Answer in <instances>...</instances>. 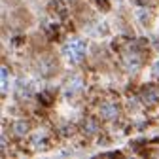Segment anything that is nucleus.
<instances>
[{
    "label": "nucleus",
    "instance_id": "obj_3",
    "mask_svg": "<svg viewBox=\"0 0 159 159\" xmlns=\"http://www.w3.org/2000/svg\"><path fill=\"white\" fill-rule=\"evenodd\" d=\"M101 112H102V116H104V117L112 119V117H116V116H117V106H116L114 102H106V104H102Z\"/></svg>",
    "mask_w": 159,
    "mask_h": 159
},
{
    "label": "nucleus",
    "instance_id": "obj_4",
    "mask_svg": "<svg viewBox=\"0 0 159 159\" xmlns=\"http://www.w3.org/2000/svg\"><path fill=\"white\" fill-rule=\"evenodd\" d=\"M17 95H19V97H23V95L29 97V95H30V84H29V82H23V80H21V82L17 84Z\"/></svg>",
    "mask_w": 159,
    "mask_h": 159
},
{
    "label": "nucleus",
    "instance_id": "obj_7",
    "mask_svg": "<svg viewBox=\"0 0 159 159\" xmlns=\"http://www.w3.org/2000/svg\"><path fill=\"white\" fill-rule=\"evenodd\" d=\"M153 74H155V76H157V78H159V63H157V65H155V70H153Z\"/></svg>",
    "mask_w": 159,
    "mask_h": 159
},
{
    "label": "nucleus",
    "instance_id": "obj_6",
    "mask_svg": "<svg viewBox=\"0 0 159 159\" xmlns=\"http://www.w3.org/2000/svg\"><path fill=\"white\" fill-rule=\"evenodd\" d=\"M2 91L6 93L8 91V70L2 68Z\"/></svg>",
    "mask_w": 159,
    "mask_h": 159
},
{
    "label": "nucleus",
    "instance_id": "obj_2",
    "mask_svg": "<svg viewBox=\"0 0 159 159\" xmlns=\"http://www.w3.org/2000/svg\"><path fill=\"white\" fill-rule=\"evenodd\" d=\"M82 89H84V80H82V76H74V78L68 80V85H66V95L68 97L78 95Z\"/></svg>",
    "mask_w": 159,
    "mask_h": 159
},
{
    "label": "nucleus",
    "instance_id": "obj_5",
    "mask_svg": "<svg viewBox=\"0 0 159 159\" xmlns=\"http://www.w3.org/2000/svg\"><path fill=\"white\" fill-rule=\"evenodd\" d=\"M27 133H29V125H27L25 121H19V123H15V134L23 136V134H27Z\"/></svg>",
    "mask_w": 159,
    "mask_h": 159
},
{
    "label": "nucleus",
    "instance_id": "obj_1",
    "mask_svg": "<svg viewBox=\"0 0 159 159\" xmlns=\"http://www.w3.org/2000/svg\"><path fill=\"white\" fill-rule=\"evenodd\" d=\"M63 53L66 57V61L72 65H78L85 57V42L80 38H70L68 42L63 46Z\"/></svg>",
    "mask_w": 159,
    "mask_h": 159
}]
</instances>
